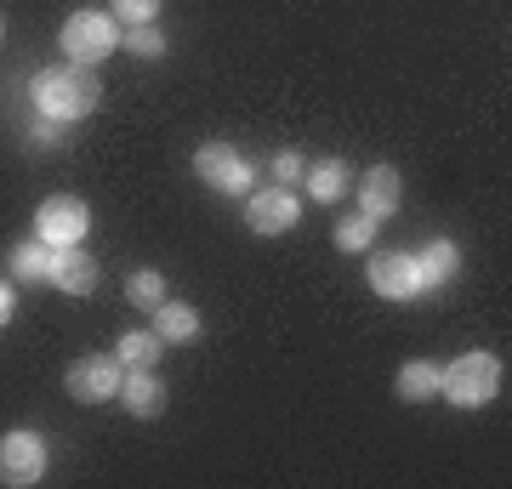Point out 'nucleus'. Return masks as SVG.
Returning a JSON list of instances; mask_svg holds the SVG:
<instances>
[{"label": "nucleus", "instance_id": "1a4fd4ad", "mask_svg": "<svg viewBox=\"0 0 512 489\" xmlns=\"http://www.w3.org/2000/svg\"><path fill=\"white\" fill-rule=\"evenodd\" d=\"M370 290L387 296V302H410V296L427 290V279H421V268H416L410 251H376L370 256Z\"/></svg>", "mask_w": 512, "mask_h": 489}, {"label": "nucleus", "instance_id": "f03ea898", "mask_svg": "<svg viewBox=\"0 0 512 489\" xmlns=\"http://www.w3.org/2000/svg\"><path fill=\"white\" fill-rule=\"evenodd\" d=\"M501 393V359L495 353H461L450 370L439 376V399H450L456 410H478V404H490Z\"/></svg>", "mask_w": 512, "mask_h": 489}, {"label": "nucleus", "instance_id": "f8f14e48", "mask_svg": "<svg viewBox=\"0 0 512 489\" xmlns=\"http://www.w3.org/2000/svg\"><path fill=\"white\" fill-rule=\"evenodd\" d=\"M120 404H126L131 416L154 421L165 410V381L154 376V370H126V381H120Z\"/></svg>", "mask_w": 512, "mask_h": 489}, {"label": "nucleus", "instance_id": "9d476101", "mask_svg": "<svg viewBox=\"0 0 512 489\" xmlns=\"http://www.w3.org/2000/svg\"><path fill=\"white\" fill-rule=\"evenodd\" d=\"M399 205H404V182L393 165H370L365 182H359V211H365L370 222H387V217H399Z\"/></svg>", "mask_w": 512, "mask_h": 489}, {"label": "nucleus", "instance_id": "dca6fc26", "mask_svg": "<svg viewBox=\"0 0 512 489\" xmlns=\"http://www.w3.org/2000/svg\"><path fill=\"white\" fill-rule=\"evenodd\" d=\"M302 182H308V194L319 205H330V200H342V194H348L353 165L348 160H319V165H308V171H302Z\"/></svg>", "mask_w": 512, "mask_h": 489}, {"label": "nucleus", "instance_id": "b1692460", "mask_svg": "<svg viewBox=\"0 0 512 489\" xmlns=\"http://www.w3.org/2000/svg\"><path fill=\"white\" fill-rule=\"evenodd\" d=\"M29 137H35V143H46V148H57V143H63V120H46V114H40Z\"/></svg>", "mask_w": 512, "mask_h": 489}, {"label": "nucleus", "instance_id": "2eb2a0df", "mask_svg": "<svg viewBox=\"0 0 512 489\" xmlns=\"http://www.w3.org/2000/svg\"><path fill=\"white\" fill-rule=\"evenodd\" d=\"M6 268H12V279H23V285H40L46 273H52V245L46 239H18L12 245V256H6Z\"/></svg>", "mask_w": 512, "mask_h": 489}, {"label": "nucleus", "instance_id": "423d86ee", "mask_svg": "<svg viewBox=\"0 0 512 489\" xmlns=\"http://www.w3.org/2000/svg\"><path fill=\"white\" fill-rule=\"evenodd\" d=\"M194 177L217 194H251V160L234 143H200L194 154Z\"/></svg>", "mask_w": 512, "mask_h": 489}, {"label": "nucleus", "instance_id": "20e7f679", "mask_svg": "<svg viewBox=\"0 0 512 489\" xmlns=\"http://www.w3.org/2000/svg\"><path fill=\"white\" fill-rule=\"evenodd\" d=\"M46 438L35 427H12V433H0V484L6 489H35L46 478Z\"/></svg>", "mask_w": 512, "mask_h": 489}, {"label": "nucleus", "instance_id": "aec40b11", "mask_svg": "<svg viewBox=\"0 0 512 489\" xmlns=\"http://www.w3.org/2000/svg\"><path fill=\"white\" fill-rule=\"evenodd\" d=\"M120 46H126L131 57H143V63H154V57H165V46H171V40H165V29H160V23H131L126 35H120Z\"/></svg>", "mask_w": 512, "mask_h": 489}, {"label": "nucleus", "instance_id": "6e6552de", "mask_svg": "<svg viewBox=\"0 0 512 489\" xmlns=\"http://www.w3.org/2000/svg\"><path fill=\"white\" fill-rule=\"evenodd\" d=\"M86 228H92V211H86V200H74V194H52V200L35 211V234L46 239V245H80L86 239Z\"/></svg>", "mask_w": 512, "mask_h": 489}, {"label": "nucleus", "instance_id": "7ed1b4c3", "mask_svg": "<svg viewBox=\"0 0 512 489\" xmlns=\"http://www.w3.org/2000/svg\"><path fill=\"white\" fill-rule=\"evenodd\" d=\"M57 46H63V57L69 63H80V69H97L109 52H120V23H114V12H69L63 18V35H57Z\"/></svg>", "mask_w": 512, "mask_h": 489}, {"label": "nucleus", "instance_id": "4468645a", "mask_svg": "<svg viewBox=\"0 0 512 489\" xmlns=\"http://www.w3.org/2000/svg\"><path fill=\"white\" fill-rule=\"evenodd\" d=\"M439 364H427V359H410L399 364V376H393V393H399L404 404H427V399H439Z\"/></svg>", "mask_w": 512, "mask_h": 489}, {"label": "nucleus", "instance_id": "393cba45", "mask_svg": "<svg viewBox=\"0 0 512 489\" xmlns=\"http://www.w3.org/2000/svg\"><path fill=\"white\" fill-rule=\"evenodd\" d=\"M12 308H18V296H12V285H6V279H0V325L12 319Z\"/></svg>", "mask_w": 512, "mask_h": 489}, {"label": "nucleus", "instance_id": "412c9836", "mask_svg": "<svg viewBox=\"0 0 512 489\" xmlns=\"http://www.w3.org/2000/svg\"><path fill=\"white\" fill-rule=\"evenodd\" d=\"M330 239H336V251H365L370 239H376V222H370L365 211H353V217H342L330 228Z\"/></svg>", "mask_w": 512, "mask_h": 489}, {"label": "nucleus", "instance_id": "4be33fe9", "mask_svg": "<svg viewBox=\"0 0 512 489\" xmlns=\"http://www.w3.org/2000/svg\"><path fill=\"white\" fill-rule=\"evenodd\" d=\"M160 6L165 0H114V23H126V29L131 23H154L160 18Z\"/></svg>", "mask_w": 512, "mask_h": 489}, {"label": "nucleus", "instance_id": "39448f33", "mask_svg": "<svg viewBox=\"0 0 512 489\" xmlns=\"http://www.w3.org/2000/svg\"><path fill=\"white\" fill-rule=\"evenodd\" d=\"M120 381H126V364L114 353H92V359H74L63 387H69L74 404H103V399H120Z\"/></svg>", "mask_w": 512, "mask_h": 489}, {"label": "nucleus", "instance_id": "5701e85b", "mask_svg": "<svg viewBox=\"0 0 512 489\" xmlns=\"http://www.w3.org/2000/svg\"><path fill=\"white\" fill-rule=\"evenodd\" d=\"M302 171H308V160H302L296 148H279V154H274V182H279V188L302 182Z\"/></svg>", "mask_w": 512, "mask_h": 489}, {"label": "nucleus", "instance_id": "f257e3e1", "mask_svg": "<svg viewBox=\"0 0 512 489\" xmlns=\"http://www.w3.org/2000/svg\"><path fill=\"white\" fill-rule=\"evenodd\" d=\"M29 97H35V109L46 120H86L97 109V80L92 69H80V63H57V69H40L29 80Z\"/></svg>", "mask_w": 512, "mask_h": 489}, {"label": "nucleus", "instance_id": "a211bd4d", "mask_svg": "<svg viewBox=\"0 0 512 489\" xmlns=\"http://www.w3.org/2000/svg\"><path fill=\"white\" fill-rule=\"evenodd\" d=\"M165 353V342L154 336V330H126L120 342H114V359L126 364V370H154Z\"/></svg>", "mask_w": 512, "mask_h": 489}, {"label": "nucleus", "instance_id": "9b49d317", "mask_svg": "<svg viewBox=\"0 0 512 489\" xmlns=\"http://www.w3.org/2000/svg\"><path fill=\"white\" fill-rule=\"evenodd\" d=\"M63 296H92L97 290V262L80 245H57L52 251V273H46Z\"/></svg>", "mask_w": 512, "mask_h": 489}, {"label": "nucleus", "instance_id": "a878e982", "mask_svg": "<svg viewBox=\"0 0 512 489\" xmlns=\"http://www.w3.org/2000/svg\"><path fill=\"white\" fill-rule=\"evenodd\" d=\"M0 35H6V12H0Z\"/></svg>", "mask_w": 512, "mask_h": 489}, {"label": "nucleus", "instance_id": "0eeeda50", "mask_svg": "<svg viewBox=\"0 0 512 489\" xmlns=\"http://www.w3.org/2000/svg\"><path fill=\"white\" fill-rule=\"evenodd\" d=\"M245 222H251V234H291L296 222H302V200H296V188H251L245 194Z\"/></svg>", "mask_w": 512, "mask_h": 489}, {"label": "nucleus", "instance_id": "6ab92c4d", "mask_svg": "<svg viewBox=\"0 0 512 489\" xmlns=\"http://www.w3.org/2000/svg\"><path fill=\"white\" fill-rule=\"evenodd\" d=\"M126 302L131 308H160L165 302V273L160 268H131V279H126Z\"/></svg>", "mask_w": 512, "mask_h": 489}, {"label": "nucleus", "instance_id": "f3484780", "mask_svg": "<svg viewBox=\"0 0 512 489\" xmlns=\"http://www.w3.org/2000/svg\"><path fill=\"white\" fill-rule=\"evenodd\" d=\"M154 336L160 342H194L200 336V313L188 308V302H171L165 296L160 308H154Z\"/></svg>", "mask_w": 512, "mask_h": 489}, {"label": "nucleus", "instance_id": "ddd939ff", "mask_svg": "<svg viewBox=\"0 0 512 489\" xmlns=\"http://www.w3.org/2000/svg\"><path fill=\"white\" fill-rule=\"evenodd\" d=\"M416 268H421V279H427V290H433V285H450V279L461 273V251H456V239H444V234L421 239Z\"/></svg>", "mask_w": 512, "mask_h": 489}]
</instances>
